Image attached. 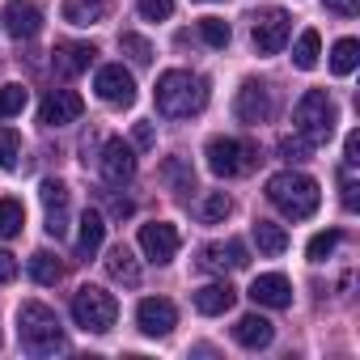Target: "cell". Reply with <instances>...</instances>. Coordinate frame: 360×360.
Masks as SVG:
<instances>
[{
    "mask_svg": "<svg viewBox=\"0 0 360 360\" xmlns=\"http://www.w3.org/2000/svg\"><path fill=\"white\" fill-rule=\"evenodd\" d=\"M208 102V81L195 77V72H183V68H169L157 77V110L165 119H187V115H200Z\"/></svg>",
    "mask_w": 360,
    "mask_h": 360,
    "instance_id": "6da1fadb",
    "label": "cell"
},
{
    "mask_svg": "<svg viewBox=\"0 0 360 360\" xmlns=\"http://www.w3.org/2000/svg\"><path fill=\"white\" fill-rule=\"evenodd\" d=\"M267 200H271L284 217L305 221V217H314V212H318L322 191H318V183H314L309 174L284 169V174H271V178H267Z\"/></svg>",
    "mask_w": 360,
    "mask_h": 360,
    "instance_id": "7a4b0ae2",
    "label": "cell"
},
{
    "mask_svg": "<svg viewBox=\"0 0 360 360\" xmlns=\"http://www.w3.org/2000/svg\"><path fill=\"white\" fill-rule=\"evenodd\" d=\"M18 335H22V347L30 356H51V352H64V330H60V318L43 305V301H26L22 314H18Z\"/></svg>",
    "mask_w": 360,
    "mask_h": 360,
    "instance_id": "3957f363",
    "label": "cell"
},
{
    "mask_svg": "<svg viewBox=\"0 0 360 360\" xmlns=\"http://www.w3.org/2000/svg\"><path fill=\"white\" fill-rule=\"evenodd\" d=\"M72 318H77V326H81V330L106 335V330L115 326V318H119V301H115L106 288L85 284V288H77V292H72Z\"/></svg>",
    "mask_w": 360,
    "mask_h": 360,
    "instance_id": "277c9868",
    "label": "cell"
},
{
    "mask_svg": "<svg viewBox=\"0 0 360 360\" xmlns=\"http://www.w3.org/2000/svg\"><path fill=\"white\" fill-rule=\"evenodd\" d=\"M292 119H297V131H301L309 144H326V140L335 136V123H339V119H335V102H330L322 89L301 94Z\"/></svg>",
    "mask_w": 360,
    "mask_h": 360,
    "instance_id": "5b68a950",
    "label": "cell"
},
{
    "mask_svg": "<svg viewBox=\"0 0 360 360\" xmlns=\"http://www.w3.org/2000/svg\"><path fill=\"white\" fill-rule=\"evenodd\" d=\"M208 169L212 174H221V178H238V174H246V169H255V161H259V153L246 144V140H233V136H217V140H208Z\"/></svg>",
    "mask_w": 360,
    "mask_h": 360,
    "instance_id": "8992f818",
    "label": "cell"
},
{
    "mask_svg": "<svg viewBox=\"0 0 360 360\" xmlns=\"http://www.w3.org/2000/svg\"><path fill=\"white\" fill-rule=\"evenodd\" d=\"M288 34H292V18H288L284 9H267V13H259V18H255V47H259L263 56L284 51Z\"/></svg>",
    "mask_w": 360,
    "mask_h": 360,
    "instance_id": "52a82bcc",
    "label": "cell"
},
{
    "mask_svg": "<svg viewBox=\"0 0 360 360\" xmlns=\"http://www.w3.org/2000/svg\"><path fill=\"white\" fill-rule=\"evenodd\" d=\"M94 89H98V98L110 102V106H131V102H136V81H131V72H127L123 64H106V68H98Z\"/></svg>",
    "mask_w": 360,
    "mask_h": 360,
    "instance_id": "ba28073f",
    "label": "cell"
},
{
    "mask_svg": "<svg viewBox=\"0 0 360 360\" xmlns=\"http://www.w3.org/2000/svg\"><path fill=\"white\" fill-rule=\"evenodd\" d=\"M102 178H106L110 187L131 183V178H136V153H131V144H123V140H106L102 144Z\"/></svg>",
    "mask_w": 360,
    "mask_h": 360,
    "instance_id": "9c48e42d",
    "label": "cell"
},
{
    "mask_svg": "<svg viewBox=\"0 0 360 360\" xmlns=\"http://www.w3.org/2000/svg\"><path fill=\"white\" fill-rule=\"evenodd\" d=\"M81 110H85L81 94H72V89H51V94L43 98V106H39V123H47V127H64V123H77Z\"/></svg>",
    "mask_w": 360,
    "mask_h": 360,
    "instance_id": "30bf717a",
    "label": "cell"
},
{
    "mask_svg": "<svg viewBox=\"0 0 360 360\" xmlns=\"http://www.w3.org/2000/svg\"><path fill=\"white\" fill-rule=\"evenodd\" d=\"M136 322H140L144 335L161 339V335H169V330L178 326V309H174V301H165V297H144L140 309H136Z\"/></svg>",
    "mask_w": 360,
    "mask_h": 360,
    "instance_id": "8fae6325",
    "label": "cell"
},
{
    "mask_svg": "<svg viewBox=\"0 0 360 360\" xmlns=\"http://www.w3.org/2000/svg\"><path fill=\"white\" fill-rule=\"evenodd\" d=\"M233 110H238V119H242V123H267V119H271V110H276L271 89H267V85H259V81H246V85L238 89Z\"/></svg>",
    "mask_w": 360,
    "mask_h": 360,
    "instance_id": "7c38bea8",
    "label": "cell"
},
{
    "mask_svg": "<svg viewBox=\"0 0 360 360\" xmlns=\"http://www.w3.org/2000/svg\"><path fill=\"white\" fill-rule=\"evenodd\" d=\"M140 250H144L153 263H169V259L178 255V229L165 225V221L140 225Z\"/></svg>",
    "mask_w": 360,
    "mask_h": 360,
    "instance_id": "4fadbf2b",
    "label": "cell"
},
{
    "mask_svg": "<svg viewBox=\"0 0 360 360\" xmlns=\"http://www.w3.org/2000/svg\"><path fill=\"white\" fill-rule=\"evenodd\" d=\"M246 263H250V255H246V246H242V242H212V246H204V250H200V267H204V271H212V276L238 271V267H246Z\"/></svg>",
    "mask_w": 360,
    "mask_h": 360,
    "instance_id": "5bb4252c",
    "label": "cell"
},
{
    "mask_svg": "<svg viewBox=\"0 0 360 360\" xmlns=\"http://www.w3.org/2000/svg\"><path fill=\"white\" fill-rule=\"evenodd\" d=\"M39 195H43V208H47V233L64 238L68 233V187L60 183V178H47V183L39 187Z\"/></svg>",
    "mask_w": 360,
    "mask_h": 360,
    "instance_id": "9a60e30c",
    "label": "cell"
},
{
    "mask_svg": "<svg viewBox=\"0 0 360 360\" xmlns=\"http://www.w3.org/2000/svg\"><path fill=\"white\" fill-rule=\"evenodd\" d=\"M5 30L22 43V39H34L43 30V9L34 5V0H9L5 9Z\"/></svg>",
    "mask_w": 360,
    "mask_h": 360,
    "instance_id": "2e32d148",
    "label": "cell"
},
{
    "mask_svg": "<svg viewBox=\"0 0 360 360\" xmlns=\"http://www.w3.org/2000/svg\"><path fill=\"white\" fill-rule=\"evenodd\" d=\"M250 301H255V305H267V309H288V305H292V284H288L284 276H276V271L255 276Z\"/></svg>",
    "mask_w": 360,
    "mask_h": 360,
    "instance_id": "e0dca14e",
    "label": "cell"
},
{
    "mask_svg": "<svg viewBox=\"0 0 360 360\" xmlns=\"http://www.w3.org/2000/svg\"><path fill=\"white\" fill-rule=\"evenodd\" d=\"M94 43H56V51H51V64H56V72L60 77H81L89 64H94Z\"/></svg>",
    "mask_w": 360,
    "mask_h": 360,
    "instance_id": "ac0fdd59",
    "label": "cell"
},
{
    "mask_svg": "<svg viewBox=\"0 0 360 360\" xmlns=\"http://www.w3.org/2000/svg\"><path fill=\"white\" fill-rule=\"evenodd\" d=\"M233 339H238L242 347H267V343L276 339V326H271L263 314H246V318H238Z\"/></svg>",
    "mask_w": 360,
    "mask_h": 360,
    "instance_id": "d6986e66",
    "label": "cell"
},
{
    "mask_svg": "<svg viewBox=\"0 0 360 360\" xmlns=\"http://www.w3.org/2000/svg\"><path fill=\"white\" fill-rule=\"evenodd\" d=\"M106 242V217L102 212H85L81 217V233H77V255L81 259H94Z\"/></svg>",
    "mask_w": 360,
    "mask_h": 360,
    "instance_id": "ffe728a7",
    "label": "cell"
},
{
    "mask_svg": "<svg viewBox=\"0 0 360 360\" xmlns=\"http://www.w3.org/2000/svg\"><path fill=\"white\" fill-rule=\"evenodd\" d=\"M233 301H238V292H233L229 284H208V288H200V292H195V309H200L204 318L229 314V309H233Z\"/></svg>",
    "mask_w": 360,
    "mask_h": 360,
    "instance_id": "44dd1931",
    "label": "cell"
},
{
    "mask_svg": "<svg viewBox=\"0 0 360 360\" xmlns=\"http://www.w3.org/2000/svg\"><path fill=\"white\" fill-rule=\"evenodd\" d=\"M106 271H110V280H119V284H127V288L140 284V263H136V255H131L127 246H115V250L106 255Z\"/></svg>",
    "mask_w": 360,
    "mask_h": 360,
    "instance_id": "7402d4cb",
    "label": "cell"
},
{
    "mask_svg": "<svg viewBox=\"0 0 360 360\" xmlns=\"http://www.w3.org/2000/svg\"><path fill=\"white\" fill-rule=\"evenodd\" d=\"M255 246H259V255H267V259L284 255V250H288L284 225H276V221H255Z\"/></svg>",
    "mask_w": 360,
    "mask_h": 360,
    "instance_id": "603a6c76",
    "label": "cell"
},
{
    "mask_svg": "<svg viewBox=\"0 0 360 360\" xmlns=\"http://www.w3.org/2000/svg\"><path fill=\"white\" fill-rule=\"evenodd\" d=\"M106 13V0H64V22L72 26H94Z\"/></svg>",
    "mask_w": 360,
    "mask_h": 360,
    "instance_id": "cb8c5ba5",
    "label": "cell"
},
{
    "mask_svg": "<svg viewBox=\"0 0 360 360\" xmlns=\"http://www.w3.org/2000/svg\"><path fill=\"white\" fill-rule=\"evenodd\" d=\"M161 174H165V183L178 191V195H187V191H195V169L183 161V157H165V165H161Z\"/></svg>",
    "mask_w": 360,
    "mask_h": 360,
    "instance_id": "d4e9b609",
    "label": "cell"
},
{
    "mask_svg": "<svg viewBox=\"0 0 360 360\" xmlns=\"http://www.w3.org/2000/svg\"><path fill=\"white\" fill-rule=\"evenodd\" d=\"M22 225H26V208H22V200L5 195V200H0V238H18Z\"/></svg>",
    "mask_w": 360,
    "mask_h": 360,
    "instance_id": "484cf974",
    "label": "cell"
},
{
    "mask_svg": "<svg viewBox=\"0 0 360 360\" xmlns=\"http://www.w3.org/2000/svg\"><path fill=\"white\" fill-rule=\"evenodd\" d=\"M318 56H322V39H318V30H305V34L297 39V47H292V64H297L301 72H309V68L318 64Z\"/></svg>",
    "mask_w": 360,
    "mask_h": 360,
    "instance_id": "4316f807",
    "label": "cell"
},
{
    "mask_svg": "<svg viewBox=\"0 0 360 360\" xmlns=\"http://www.w3.org/2000/svg\"><path fill=\"white\" fill-rule=\"evenodd\" d=\"M30 276H34V284H60L64 267H60V259H56V255L39 250V255L30 259Z\"/></svg>",
    "mask_w": 360,
    "mask_h": 360,
    "instance_id": "83f0119b",
    "label": "cell"
},
{
    "mask_svg": "<svg viewBox=\"0 0 360 360\" xmlns=\"http://www.w3.org/2000/svg\"><path fill=\"white\" fill-rule=\"evenodd\" d=\"M356 60H360V43H356V39H339L335 51H330V68H335L339 77H347V72L356 68Z\"/></svg>",
    "mask_w": 360,
    "mask_h": 360,
    "instance_id": "f1b7e54d",
    "label": "cell"
},
{
    "mask_svg": "<svg viewBox=\"0 0 360 360\" xmlns=\"http://www.w3.org/2000/svg\"><path fill=\"white\" fill-rule=\"evenodd\" d=\"M343 242V233L339 229H326V233H314L309 238V246H305V255H309V263H326L330 255H335V246Z\"/></svg>",
    "mask_w": 360,
    "mask_h": 360,
    "instance_id": "f546056e",
    "label": "cell"
},
{
    "mask_svg": "<svg viewBox=\"0 0 360 360\" xmlns=\"http://www.w3.org/2000/svg\"><path fill=\"white\" fill-rule=\"evenodd\" d=\"M26 102H30V89L26 85H0V115H5V119L22 115Z\"/></svg>",
    "mask_w": 360,
    "mask_h": 360,
    "instance_id": "4dcf8cb0",
    "label": "cell"
},
{
    "mask_svg": "<svg viewBox=\"0 0 360 360\" xmlns=\"http://www.w3.org/2000/svg\"><path fill=\"white\" fill-rule=\"evenodd\" d=\"M22 157V136L13 127H0V169H18Z\"/></svg>",
    "mask_w": 360,
    "mask_h": 360,
    "instance_id": "1f68e13d",
    "label": "cell"
},
{
    "mask_svg": "<svg viewBox=\"0 0 360 360\" xmlns=\"http://www.w3.org/2000/svg\"><path fill=\"white\" fill-rule=\"evenodd\" d=\"M339 191H343V208L356 212V208H360V195H356L360 183H356V165H347V161L339 165Z\"/></svg>",
    "mask_w": 360,
    "mask_h": 360,
    "instance_id": "d6a6232c",
    "label": "cell"
},
{
    "mask_svg": "<svg viewBox=\"0 0 360 360\" xmlns=\"http://www.w3.org/2000/svg\"><path fill=\"white\" fill-rule=\"evenodd\" d=\"M200 34H204V43L208 47H229V22H221V18H200Z\"/></svg>",
    "mask_w": 360,
    "mask_h": 360,
    "instance_id": "836d02e7",
    "label": "cell"
},
{
    "mask_svg": "<svg viewBox=\"0 0 360 360\" xmlns=\"http://www.w3.org/2000/svg\"><path fill=\"white\" fill-rule=\"evenodd\" d=\"M229 208H233V204H229V195H225V191H212V195L204 200L200 217H204L208 225H217V221H225V217H229Z\"/></svg>",
    "mask_w": 360,
    "mask_h": 360,
    "instance_id": "e575fe53",
    "label": "cell"
},
{
    "mask_svg": "<svg viewBox=\"0 0 360 360\" xmlns=\"http://www.w3.org/2000/svg\"><path fill=\"white\" fill-rule=\"evenodd\" d=\"M119 47L136 60V64H148L153 60V47H148V39H140V34H119Z\"/></svg>",
    "mask_w": 360,
    "mask_h": 360,
    "instance_id": "d590c367",
    "label": "cell"
},
{
    "mask_svg": "<svg viewBox=\"0 0 360 360\" xmlns=\"http://www.w3.org/2000/svg\"><path fill=\"white\" fill-rule=\"evenodd\" d=\"M309 148H314V144H309L305 136H284V140H280V157H288V161H305Z\"/></svg>",
    "mask_w": 360,
    "mask_h": 360,
    "instance_id": "8d00e7d4",
    "label": "cell"
},
{
    "mask_svg": "<svg viewBox=\"0 0 360 360\" xmlns=\"http://www.w3.org/2000/svg\"><path fill=\"white\" fill-rule=\"evenodd\" d=\"M140 13H144L148 22H165V18L174 13V0H140Z\"/></svg>",
    "mask_w": 360,
    "mask_h": 360,
    "instance_id": "74e56055",
    "label": "cell"
},
{
    "mask_svg": "<svg viewBox=\"0 0 360 360\" xmlns=\"http://www.w3.org/2000/svg\"><path fill=\"white\" fill-rule=\"evenodd\" d=\"M9 280H18V259L0 246V284H9Z\"/></svg>",
    "mask_w": 360,
    "mask_h": 360,
    "instance_id": "f35d334b",
    "label": "cell"
},
{
    "mask_svg": "<svg viewBox=\"0 0 360 360\" xmlns=\"http://www.w3.org/2000/svg\"><path fill=\"white\" fill-rule=\"evenodd\" d=\"M326 9H335L339 18H356L360 13V0H326Z\"/></svg>",
    "mask_w": 360,
    "mask_h": 360,
    "instance_id": "ab89813d",
    "label": "cell"
},
{
    "mask_svg": "<svg viewBox=\"0 0 360 360\" xmlns=\"http://www.w3.org/2000/svg\"><path fill=\"white\" fill-rule=\"evenodd\" d=\"M343 161L356 165L360 161V131H347V144H343Z\"/></svg>",
    "mask_w": 360,
    "mask_h": 360,
    "instance_id": "60d3db41",
    "label": "cell"
},
{
    "mask_svg": "<svg viewBox=\"0 0 360 360\" xmlns=\"http://www.w3.org/2000/svg\"><path fill=\"white\" fill-rule=\"evenodd\" d=\"M131 140H136L140 148H148V144L157 140V136H153V123H136V131H131Z\"/></svg>",
    "mask_w": 360,
    "mask_h": 360,
    "instance_id": "b9f144b4",
    "label": "cell"
},
{
    "mask_svg": "<svg viewBox=\"0 0 360 360\" xmlns=\"http://www.w3.org/2000/svg\"><path fill=\"white\" fill-rule=\"evenodd\" d=\"M110 212L115 217H131V200H110Z\"/></svg>",
    "mask_w": 360,
    "mask_h": 360,
    "instance_id": "7bdbcfd3",
    "label": "cell"
}]
</instances>
